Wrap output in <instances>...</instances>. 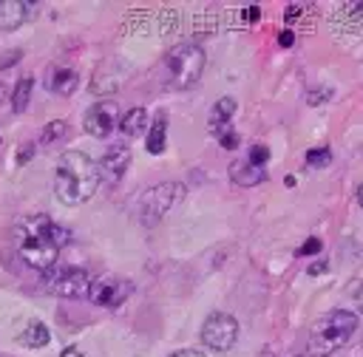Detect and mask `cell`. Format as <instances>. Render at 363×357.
I'll use <instances>...</instances> for the list:
<instances>
[{
	"instance_id": "6da1fadb",
	"label": "cell",
	"mask_w": 363,
	"mask_h": 357,
	"mask_svg": "<svg viewBox=\"0 0 363 357\" xmlns=\"http://www.w3.org/2000/svg\"><path fill=\"white\" fill-rule=\"evenodd\" d=\"M71 232L45 215H28L17 224V255L31 269H51Z\"/></svg>"
},
{
	"instance_id": "7a4b0ae2",
	"label": "cell",
	"mask_w": 363,
	"mask_h": 357,
	"mask_svg": "<svg viewBox=\"0 0 363 357\" xmlns=\"http://www.w3.org/2000/svg\"><path fill=\"white\" fill-rule=\"evenodd\" d=\"M99 164L79 150H68L60 156L54 170V196L62 204H82L88 201L99 187Z\"/></svg>"
},
{
	"instance_id": "3957f363",
	"label": "cell",
	"mask_w": 363,
	"mask_h": 357,
	"mask_svg": "<svg viewBox=\"0 0 363 357\" xmlns=\"http://www.w3.org/2000/svg\"><path fill=\"white\" fill-rule=\"evenodd\" d=\"M354 329H357V314L354 312L332 309V312H326L323 317L315 320L309 343H306V351L312 357H329V354H335L340 346H346L352 340Z\"/></svg>"
},
{
	"instance_id": "277c9868",
	"label": "cell",
	"mask_w": 363,
	"mask_h": 357,
	"mask_svg": "<svg viewBox=\"0 0 363 357\" xmlns=\"http://www.w3.org/2000/svg\"><path fill=\"white\" fill-rule=\"evenodd\" d=\"M164 68H167L170 88H176V91L193 88L204 71V48L196 42H182L164 57Z\"/></svg>"
},
{
	"instance_id": "5b68a950",
	"label": "cell",
	"mask_w": 363,
	"mask_h": 357,
	"mask_svg": "<svg viewBox=\"0 0 363 357\" xmlns=\"http://www.w3.org/2000/svg\"><path fill=\"white\" fill-rule=\"evenodd\" d=\"M182 198H184V184H179V181H164V184H156V187L145 190L142 198H139V221L147 224V227L156 224Z\"/></svg>"
},
{
	"instance_id": "8992f818",
	"label": "cell",
	"mask_w": 363,
	"mask_h": 357,
	"mask_svg": "<svg viewBox=\"0 0 363 357\" xmlns=\"http://www.w3.org/2000/svg\"><path fill=\"white\" fill-rule=\"evenodd\" d=\"M43 286L60 298H88L91 275L82 266H51L43 272Z\"/></svg>"
},
{
	"instance_id": "52a82bcc",
	"label": "cell",
	"mask_w": 363,
	"mask_h": 357,
	"mask_svg": "<svg viewBox=\"0 0 363 357\" xmlns=\"http://www.w3.org/2000/svg\"><path fill=\"white\" fill-rule=\"evenodd\" d=\"M238 340V323L227 312H213L201 326V343L213 351H227Z\"/></svg>"
},
{
	"instance_id": "ba28073f",
	"label": "cell",
	"mask_w": 363,
	"mask_h": 357,
	"mask_svg": "<svg viewBox=\"0 0 363 357\" xmlns=\"http://www.w3.org/2000/svg\"><path fill=\"white\" fill-rule=\"evenodd\" d=\"M133 292V283L128 278H119V275H99L91 280V303L102 306V309H116L122 306Z\"/></svg>"
},
{
	"instance_id": "9c48e42d",
	"label": "cell",
	"mask_w": 363,
	"mask_h": 357,
	"mask_svg": "<svg viewBox=\"0 0 363 357\" xmlns=\"http://www.w3.org/2000/svg\"><path fill=\"white\" fill-rule=\"evenodd\" d=\"M116 122H119V108L113 99H102V102L91 105L85 113V130L96 139H105L116 128Z\"/></svg>"
},
{
	"instance_id": "30bf717a",
	"label": "cell",
	"mask_w": 363,
	"mask_h": 357,
	"mask_svg": "<svg viewBox=\"0 0 363 357\" xmlns=\"http://www.w3.org/2000/svg\"><path fill=\"white\" fill-rule=\"evenodd\" d=\"M128 164H130V147H128L125 142H113V144L105 150V156L99 159V178L113 187V184H119V178L125 176Z\"/></svg>"
},
{
	"instance_id": "8fae6325",
	"label": "cell",
	"mask_w": 363,
	"mask_h": 357,
	"mask_svg": "<svg viewBox=\"0 0 363 357\" xmlns=\"http://www.w3.org/2000/svg\"><path fill=\"white\" fill-rule=\"evenodd\" d=\"M34 14V3L28 0H0V26L17 28Z\"/></svg>"
},
{
	"instance_id": "7c38bea8",
	"label": "cell",
	"mask_w": 363,
	"mask_h": 357,
	"mask_svg": "<svg viewBox=\"0 0 363 357\" xmlns=\"http://www.w3.org/2000/svg\"><path fill=\"white\" fill-rule=\"evenodd\" d=\"M233 113H235V99H233V96H224V99H218V102L213 105L207 125H210V133H213L216 139L224 136L227 130H233V125H230V116H233Z\"/></svg>"
},
{
	"instance_id": "4fadbf2b",
	"label": "cell",
	"mask_w": 363,
	"mask_h": 357,
	"mask_svg": "<svg viewBox=\"0 0 363 357\" xmlns=\"http://www.w3.org/2000/svg\"><path fill=\"white\" fill-rule=\"evenodd\" d=\"M230 178L235 184H241V187H255V184H261L267 178V170L252 164V162H247V159H238V162L230 164Z\"/></svg>"
},
{
	"instance_id": "5bb4252c",
	"label": "cell",
	"mask_w": 363,
	"mask_h": 357,
	"mask_svg": "<svg viewBox=\"0 0 363 357\" xmlns=\"http://www.w3.org/2000/svg\"><path fill=\"white\" fill-rule=\"evenodd\" d=\"M164 142H167V116L164 113H156V119L150 122V130H147V153H162L164 150Z\"/></svg>"
},
{
	"instance_id": "9a60e30c",
	"label": "cell",
	"mask_w": 363,
	"mask_h": 357,
	"mask_svg": "<svg viewBox=\"0 0 363 357\" xmlns=\"http://www.w3.org/2000/svg\"><path fill=\"white\" fill-rule=\"evenodd\" d=\"M26 348H43L48 340H51V332H48V326L45 323H40V320H31L23 332H20V337H17Z\"/></svg>"
},
{
	"instance_id": "2e32d148",
	"label": "cell",
	"mask_w": 363,
	"mask_h": 357,
	"mask_svg": "<svg viewBox=\"0 0 363 357\" xmlns=\"http://www.w3.org/2000/svg\"><path fill=\"white\" fill-rule=\"evenodd\" d=\"M77 85H79V76H77V71H71V68H57V71L51 74V79H48V88H51L54 94H60V96L74 94Z\"/></svg>"
},
{
	"instance_id": "e0dca14e",
	"label": "cell",
	"mask_w": 363,
	"mask_h": 357,
	"mask_svg": "<svg viewBox=\"0 0 363 357\" xmlns=\"http://www.w3.org/2000/svg\"><path fill=\"white\" fill-rule=\"evenodd\" d=\"M119 128L125 136H139L145 128H147V110L145 108H130L122 119H119Z\"/></svg>"
},
{
	"instance_id": "ac0fdd59",
	"label": "cell",
	"mask_w": 363,
	"mask_h": 357,
	"mask_svg": "<svg viewBox=\"0 0 363 357\" xmlns=\"http://www.w3.org/2000/svg\"><path fill=\"white\" fill-rule=\"evenodd\" d=\"M31 88H34V79H31V76H23V79L14 85V94H11V108H14V113H23V110L28 108Z\"/></svg>"
},
{
	"instance_id": "d6986e66",
	"label": "cell",
	"mask_w": 363,
	"mask_h": 357,
	"mask_svg": "<svg viewBox=\"0 0 363 357\" xmlns=\"http://www.w3.org/2000/svg\"><path fill=\"white\" fill-rule=\"evenodd\" d=\"M65 133H68V125H65L62 119H54V122H48V125H45V130H43L40 142H43V144H51V142L62 139Z\"/></svg>"
},
{
	"instance_id": "ffe728a7",
	"label": "cell",
	"mask_w": 363,
	"mask_h": 357,
	"mask_svg": "<svg viewBox=\"0 0 363 357\" xmlns=\"http://www.w3.org/2000/svg\"><path fill=\"white\" fill-rule=\"evenodd\" d=\"M329 162H332V150L329 147H315V150L306 153V164L309 167H326Z\"/></svg>"
},
{
	"instance_id": "44dd1931",
	"label": "cell",
	"mask_w": 363,
	"mask_h": 357,
	"mask_svg": "<svg viewBox=\"0 0 363 357\" xmlns=\"http://www.w3.org/2000/svg\"><path fill=\"white\" fill-rule=\"evenodd\" d=\"M267 159H269V147H267V144H252V147H250L247 162H252V164L264 167V162H267Z\"/></svg>"
},
{
	"instance_id": "7402d4cb",
	"label": "cell",
	"mask_w": 363,
	"mask_h": 357,
	"mask_svg": "<svg viewBox=\"0 0 363 357\" xmlns=\"http://www.w3.org/2000/svg\"><path fill=\"white\" fill-rule=\"evenodd\" d=\"M323 96H332V88H318V91H309V94H306V102H309V105H320V102H323Z\"/></svg>"
},
{
	"instance_id": "603a6c76",
	"label": "cell",
	"mask_w": 363,
	"mask_h": 357,
	"mask_svg": "<svg viewBox=\"0 0 363 357\" xmlns=\"http://www.w3.org/2000/svg\"><path fill=\"white\" fill-rule=\"evenodd\" d=\"M218 142H221V147L233 150V147H238V133H235V130H227L224 136H218Z\"/></svg>"
},
{
	"instance_id": "cb8c5ba5",
	"label": "cell",
	"mask_w": 363,
	"mask_h": 357,
	"mask_svg": "<svg viewBox=\"0 0 363 357\" xmlns=\"http://www.w3.org/2000/svg\"><path fill=\"white\" fill-rule=\"evenodd\" d=\"M298 252H301V255H318V252H320V241H318V238H309Z\"/></svg>"
},
{
	"instance_id": "d4e9b609",
	"label": "cell",
	"mask_w": 363,
	"mask_h": 357,
	"mask_svg": "<svg viewBox=\"0 0 363 357\" xmlns=\"http://www.w3.org/2000/svg\"><path fill=\"white\" fill-rule=\"evenodd\" d=\"M278 42H281V45H292V42H295V34H292V31L286 28V31H281V37H278Z\"/></svg>"
},
{
	"instance_id": "484cf974",
	"label": "cell",
	"mask_w": 363,
	"mask_h": 357,
	"mask_svg": "<svg viewBox=\"0 0 363 357\" xmlns=\"http://www.w3.org/2000/svg\"><path fill=\"white\" fill-rule=\"evenodd\" d=\"M60 357H85V354H82L79 348H74V346H68V348H62V351H60Z\"/></svg>"
},
{
	"instance_id": "4316f807",
	"label": "cell",
	"mask_w": 363,
	"mask_h": 357,
	"mask_svg": "<svg viewBox=\"0 0 363 357\" xmlns=\"http://www.w3.org/2000/svg\"><path fill=\"white\" fill-rule=\"evenodd\" d=\"M354 306H357V309L363 312V283H360V286L354 289Z\"/></svg>"
},
{
	"instance_id": "83f0119b",
	"label": "cell",
	"mask_w": 363,
	"mask_h": 357,
	"mask_svg": "<svg viewBox=\"0 0 363 357\" xmlns=\"http://www.w3.org/2000/svg\"><path fill=\"white\" fill-rule=\"evenodd\" d=\"M170 357H204L201 351H193V348H184V351H176V354H170Z\"/></svg>"
},
{
	"instance_id": "f1b7e54d",
	"label": "cell",
	"mask_w": 363,
	"mask_h": 357,
	"mask_svg": "<svg viewBox=\"0 0 363 357\" xmlns=\"http://www.w3.org/2000/svg\"><path fill=\"white\" fill-rule=\"evenodd\" d=\"M244 14H247V20L252 23V20H258V14H261V11H258V6H247V11H244Z\"/></svg>"
},
{
	"instance_id": "f546056e",
	"label": "cell",
	"mask_w": 363,
	"mask_h": 357,
	"mask_svg": "<svg viewBox=\"0 0 363 357\" xmlns=\"http://www.w3.org/2000/svg\"><path fill=\"white\" fill-rule=\"evenodd\" d=\"M323 269H326V261H318V264L309 266V275H318V272H323Z\"/></svg>"
},
{
	"instance_id": "4dcf8cb0",
	"label": "cell",
	"mask_w": 363,
	"mask_h": 357,
	"mask_svg": "<svg viewBox=\"0 0 363 357\" xmlns=\"http://www.w3.org/2000/svg\"><path fill=\"white\" fill-rule=\"evenodd\" d=\"M357 204H360V207H363V184H360V187H357Z\"/></svg>"
}]
</instances>
